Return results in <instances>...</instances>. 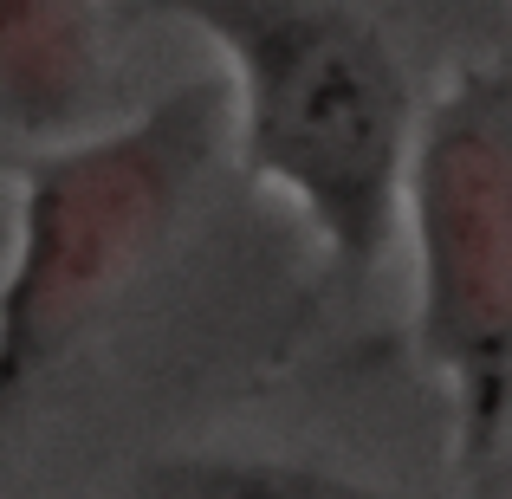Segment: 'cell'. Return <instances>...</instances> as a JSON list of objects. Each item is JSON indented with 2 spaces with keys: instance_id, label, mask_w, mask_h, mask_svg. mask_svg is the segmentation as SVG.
Wrapping results in <instances>:
<instances>
[{
  "instance_id": "obj_1",
  "label": "cell",
  "mask_w": 512,
  "mask_h": 499,
  "mask_svg": "<svg viewBox=\"0 0 512 499\" xmlns=\"http://www.w3.org/2000/svg\"><path fill=\"white\" fill-rule=\"evenodd\" d=\"M221 46L240 163L312 214L344 273H370L402 214L415 104L396 52L338 0H156Z\"/></svg>"
},
{
  "instance_id": "obj_2",
  "label": "cell",
  "mask_w": 512,
  "mask_h": 499,
  "mask_svg": "<svg viewBox=\"0 0 512 499\" xmlns=\"http://www.w3.org/2000/svg\"><path fill=\"white\" fill-rule=\"evenodd\" d=\"M214 143L221 98L208 85H175L117 130L65 143L26 169L13 266L0 286V428L163 247Z\"/></svg>"
},
{
  "instance_id": "obj_3",
  "label": "cell",
  "mask_w": 512,
  "mask_h": 499,
  "mask_svg": "<svg viewBox=\"0 0 512 499\" xmlns=\"http://www.w3.org/2000/svg\"><path fill=\"white\" fill-rule=\"evenodd\" d=\"M422 273V350L487 454L512 389V78L474 72L435 98L402 175Z\"/></svg>"
},
{
  "instance_id": "obj_4",
  "label": "cell",
  "mask_w": 512,
  "mask_h": 499,
  "mask_svg": "<svg viewBox=\"0 0 512 499\" xmlns=\"http://www.w3.org/2000/svg\"><path fill=\"white\" fill-rule=\"evenodd\" d=\"M91 85L78 0H0V104L26 124L72 117Z\"/></svg>"
},
{
  "instance_id": "obj_5",
  "label": "cell",
  "mask_w": 512,
  "mask_h": 499,
  "mask_svg": "<svg viewBox=\"0 0 512 499\" xmlns=\"http://www.w3.org/2000/svg\"><path fill=\"white\" fill-rule=\"evenodd\" d=\"M143 493H273V499H331V493H350V480L273 474V461H247V474H234V480H150Z\"/></svg>"
}]
</instances>
